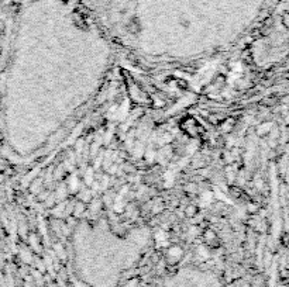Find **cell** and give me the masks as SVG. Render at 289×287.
Instances as JSON below:
<instances>
[{
	"label": "cell",
	"instance_id": "cell-1",
	"mask_svg": "<svg viewBox=\"0 0 289 287\" xmlns=\"http://www.w3.org/2000/svg\"><path fill=\"white\" fill-rule=\"evenodd\" d=\"M92 180H93V172L92 170H89L88 173H86V183H92Z\"/></svg>",
	"mask_w": 289,
	"mask_h": 287
}]
</instances>
